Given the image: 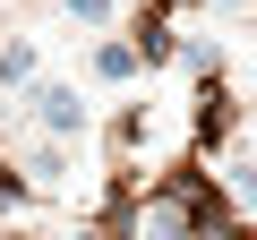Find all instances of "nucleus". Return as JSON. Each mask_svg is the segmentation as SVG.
<instances>
[{
	"label": "nucleus",
	"mask_w": 257,
	"mask_h": 240,
	"mask_svg": "<svg viewBox=\"0 0 257 240\" xmlns=\"http://www.w3.org/2000/svg\"><path fill=\"white\" fill-rule=\"evenodd\" d=\"M94 77L103 86H128V77H138V52H128V43H94Z\"/></svg>",
	"instance_id": "3"
},
{
	"label": "nucleus",
	"mask_w": 257,
	"mask_h": 240,
	"mask_svg": "<svg viewBox=\"0 0 257 240\" xmlns=\"http://www.w3.org/2000/svg\"><path fill=\"white\" fill-rule=\"evenodd\" d=\"M35 129H43V138H86V129H94V103H86L69 77H35Z\"/></svg>",
	"instance_id": "1"
},
{
	"label": "nucleus",
	"mask_w": 257,
	"mask_h": 240,
	"mask_svg": "<svg viewBox=\"0 0 257 240\" xmlns=\"http://www.w3.org/2000/svg\"><path fill=\"white\" fill-rule=\"evenodd\" d=\"M231 197L257 214V155H240V163H231Z\"/></svg>",
	"instance_id": "5"
},
{
	"label": "nucleus",
	"mask_w": 257,
	"mask_h": 240,
	"mask_svg": "<svg viewBox=\"0 0 257 240\" xmlns=\"http://www.w3.org/2000/svg\"><path fill=\"white\" fill-rule=\"evenodd\" d=\"M60 9H69L77 26H111V9H120V0H60Z\"/></svg>",
	"instance_id": "6"
},
{
	"label": "nucleus",
	"mask_w": 257,
	"mask_h": 240,
	"mask_svg": "<svg viewBox=\"0 0 257 240\" xmlns=\"http://www.w3.org/2000/svg\"><path fill=\"white\" fill-rule=\"evenodd\" d=\"M138 240H189V214H180V206H155V214L138 223Z\"/></svg>",
	"instance_id": "4"
},
{
	"label": "nucleus",
	"mask_w": 257,
	"mask_h": 240,
	"mask_svg": "<svg viewBox=\"0 0 257 240\" xmlns=\"http://www.w3.org/2000/svg\"><path fill=\"white\" fill-rule=\"evenodd\" d=\"M69 240H86V231H69Z\"/></svg>",
	"instance_id": "7"
},
{
	"label": "nucleus",
	"mask_w": 257,
	"mask_h": 240,
	"mask_svg": "<svg viewBox=\"0 0 257 240\" xmlns=\"http://www.w3.org/2000/svg\"><path fill=\"white\" fill-rule=\"evenodd\" d=\"M35 69H43L35 35H9V43H0V94H18V86H35Z\"/></svg>",
	"instance_id": "2"
}]
</instances>
